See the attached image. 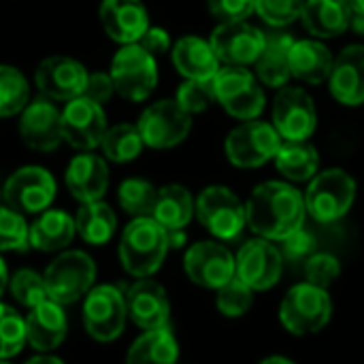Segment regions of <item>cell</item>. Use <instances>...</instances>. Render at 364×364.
Here are the masks:
<instances>
[{"instance_id": "b9f144b4", "label": "cell", "mask_w": 364, "mask_h": 364, "mask_svg": "<svg viewBox=\"0 0 364 364\" xmlns=\"http://www.w3.org/2000/svg\"><path fill=\"white\" fill-rule=\"evenodd\" d=\"M303 6L305 0H256V13L273 28H284L296 21Z\"/></svg>"}, {"instance_id": "ba28073f", "label": "cell", "mask_w": 364, "mask_h": 364, "mask_svg": "<svg viewBox=\"0 0 364 364\" xmlns=\"http://www.w3.org/2000/svg\"><path fill=\"white\" fill-rule=\"evenodd\" d=\"M215 100L237 119H256L264 109V92L245 66L226 64L213 77Z\"/></svg>"}, {"instance_id": "2e32d148", "label": "cell", "mask_w": 364, "mask_h": 364, "mask_svg": "<svg viewBox=\"0 0 364 364\" xmlns=\"http://www.w3.org/2000/svg\"><path fill=\"white\" fill-rule=\"evenodd\" d=\"M273 126L284 141H307L318 126L311 96L303 87H282L273 105Z\"/></svg>"}, {"instance_id": "6da1fadb", "label": "cell", "mask_w": 364, "mask_h": 364, "mask_svg": "<svg viewBox=\"0 0 364 364\" xmlns=\"http://www.w3.org/2000/svg\"><path fill=\"white\" fill-rule=\"evenodd\" d=\"M303 194L286 181L260 183L245 203V222L256 237L282 243L305 226Z\"/></svg>"}, {"instance_id": "f1b7e54d", "label": "cell", "mask_w": 364, "mask_h": 364, "mask_svg": "<svg viewBox=\"0 0 364 364\" xmlns=\"http://www.w3.org/2000/svg\"><path fill=\"white\" fill-rule=\"evenodd\" d=\"M333 55L326 45L314 38L294 41L290 49V73L299 81L318 85L331 77L333 70Z\"/></svg>"}, {"instance_id": "5b68a950", "label": "cell", "mask_w": 364, "mask_h": 364, "mask_svg": "<svg viewBox=\"0 0 364 364\" xmlns=\"http://www.w3.org/2000/svg\"><path fill=\"white\" fill-rule=\"evenodd\" d=\"M49 299L60 305H73L83 299L96 279L94 260L79 250L62 252L43 273Z\"/></svg>"}, {"instance_id": "3957f363", "label": "cell", "mask_w": 364, "mask_h": 364, "mask_svg": "<svg viewBox=\"0 0 364 364\" xmlns=\"http://www.w3.org/2000/svg\"><path fill=\"white\" fill-rule=\"evenodd\" d=\"M333 320L331 292L301 282L292 286L279 303V322L294 337L318 335Z\"/></svg>"}, {"instance_id": "9a60e30c", "label": "cell", "mask_w": 364, "mask_h": 364, "mask_svg": "<svg viewBox=\"0 0 364 364\" xmlns=\"http://www.w3.org/2000/svg\"><path fill=\"white\" fill-rule=\"evenodd\" d=\"M60 122L64 141L79 151L100 147L107 132V115L102 107L85 96L68 100L64 111H60Z\"/></svg>"}, {"instance_id": "60d3db41", "label": "cell", "mask_w": 364, "mask_h": 364, "mask_svg": "<svg viewBox=\"0 0 364 364\" xmlns=\"http://www.w3.org/2000/svg\"><path fill=\"white\" fill-rule=\"evenodd\" d=\"M28 245V224L21 213L0 207V252L23 250Z\"/></svg>"}, {"instance_id": "d6986e66", "label": "cell", "mask_w": 364, "mask_h": 364, "mask_svg": "<svg viewBox=\"0 0 364 364\" xmlns=\"http://www.w3.org/2000/svg\"><path fill=\"white\" fill-rule=\"evenodd\" d=\"M126 309L128 318L143 331H156L162 326H168L171 320V303L166 290L149 279H136L126 290Z\"/></svg>"}, {"instance_id": "cb8c5ba5", "label": "cell", "mask_w": 364, "mask_h": 364, "mask_svg": "<svg viewBox=\"0 0 364 364\" xmlns=\"http://www.w3.org/2000/svg\"><path fill=\"white\" fill-rule=\"evenodd\" d=\"M66 186L79 203L100 200L109 188L107 162L90 151L75 156L66 168Z\"/></svg>"}, {"instance_id": "c3c4849f", "label": "cell", "mask_w": 364, "mask_h": 364, "mask_svg": "<svg viewBox=\"0 0 364 364\" xmlns=\"http://www.w3.org/2000/svg\"><path fill=\"white\" fill-rule=\"evenodd\" d=\"M350 2V9H352V21L354 19H358V21H363V28H364V0H348Z\"/></svg>"}, {"instance_id": "7402d4cb", "label": "cell", "mask_w": 364, "mask_h": 364, "mask_svg": "<svg viewBox=\"0 0 364 364\" xmlns=\"http://www.w3.org/2000/svg\"><path fill=\"white\" fill-rule=\"evenodd\" d=\"M331 94L348 107L364 102V45L346 47L333 62L328 77Z\"/></svg>"}, {"instance_id": "44dd1931", "label": "cell", "mask_w": 364, "mask_h": 364, "mask_svg": "<svg viewBox=\"0 0 364 364\" xmlns=\"http://www.w3.org/2000/svg\"><path fill=\"white\" fill-rule=\"evenodd\" d=\"M98 15L105 32L122 45L139 43L149 28V15L141 0H102Z\"/></svg>"}, {"instance_id": "ac0fdd59", "label": "cell", "mask_w": 364, "mask_h": 364, "mask_svg": "<svg viewBox=\"0 0 364 364\" xmlns=\"http://www.w3.org/2000/svg\"><path fill=\"white\" fill-rule=\"evenodd\" d=\"M87 75L81 62L66 55H51L38 64L34 81L45 98L68 102L83 94Z\"/></svg>"}, {"instance_id": "f546056e", "label": "cell", "mask_w": 364, "mask_h": 364, "mask_svg": "<svg viewBox=\"0 0 364 364\" xmlns=\"http://www.w3.org/2000/svg\"><path fill=\"white\" fill-rule=\"evenodd\" d=\"M179 343L171 326L145 331L128 350L126 364H177Z\"/></svg>"}, {"instance_id": "f35d334b", "label": "cell", "mask_w": 364, "mask_h": 364, "mask_svg": "<svg viewBox=\"0 0 364 364\" xmlns=\"http://www.w3.org/2000/svg\"><path fill=\"white\" fill-rule=\"evenodd\" d=\"M26 343V320L13 307L0 303V358L17 356Z\"/></svg>"}, {"instance_id": "681fc988", "label": "cell", "mask_w": 364, "mask_h": 364, "mask_svg": "<svg viewBox=\"0 0 364 364\" xmlns=\"http://www.w3.org/2000/svg\"><path fill=\"white\" fill-rule=\"evenodd\" d=\"M26 364H64L60 358L51 356V354H38L34 358H30Z\"/></svg>"}, {"instance_id": "d590c367", "label": "cell", "mask_w": 364, "mask_h": 364, "mask_svg": "<svg viewBox=\"0 0 364 364\" xmlns=\"http://www.w3.org/2000/svg\"><path fill=\"white\" fill-rule=\"evenodd\" d=\"M156 196H158V190L154 188V183H149L147 179H139V177H130L122 181L117 190V200L122 209L130 213L132 218H151Z\"/></svg>"}, {"instance_id": "74e56055", "label": "cell", "mask_w": 364, "mask_h": 364, "mask_svg": "<svg viewBox=\"0 0 364 364\" xmlns=\"http://www.w3.org/2000/svg\"><path fill=\"white\" fill-rule=\"evenodd\" d=\"M9 290H11L13 299L28 309L49 301V292H47L43 275L32 269H19L9 279Z\"/></svg>"}, {"instance_id": "bcb514c9", "label": "cell", "mask_w": 364, "mask_h": 364, "mask_svg": "<svg viewBox=\"0 0 364 364\" xmlns=\"http://www.w3.org/2000/svg\"><path fill=\"white\" fill-rule=\"evenodd\" d=\"M115 87H113V81H111V75H105V73H92L87 75V81H85V90L81 96L94 100L96 105H105L111 96H113Z\"/></svg>"}, {"instance_id": "836d02e7", "label": "cell", "mask_w": 364, "mask_h": 364, "mask_svg": "<svg viewBox=\"0 0 364 364\" xmlns=\"http://www.w3.org/2000/svg\"><path fill=\"white\" fill-rule=\"evenodd\" d=\"M100 147H102V154L107 160L122 164V162H130V160L139 158L145 143H143V136L136 126L117 124V126L107 128Z\"/></svg>"}, {"instance_id": "1f68e13d", "label": "cell", "mask_w": 364, "mask_h": 364, "mask_svg": "<svg viewBox=\"0 0 364 364\" xmlns=\"http://www.w3.org/2000/svg\"><path fill=\"white\" fill-rule=\"evenodd\" d=\"M277 171L290 181H309L318 175L320 156L318 149L307 141H286L275 154Z\"/></svg>"}, {"instance_id": "f6af8a7d", "label": "cell", "mask_w": 364, "mask_h": 364, "mask_svg": "<svg viewBox=\"0 0 364 364\" xmlns=\"http://www.w3.org/2000/svg\"><path fill=\"white\" fill-rule=\"evenodd\" d=\"M213 17L224 21H245L256 11V0H209Z\"/></svg>"}, {"instance_id": "7bdbcfd3", "label": "cell", "mask_w": 364, "mask_h": 364, "mask_svg": "<svg viewBox=\"0 0 364 364\" xmlns=\"http://www.w3.org/2000/svg\"><path fill=\"white\" fill-rule=\"evenodd\" d=\"M211 81H190V79H186V83H181V87L177 90V98H175L177 105L188 115L203 113L205 109H209V105L215 100Z\"/></svg>"}, {"instance_id": "ee69618b", "label": "cell", "mask_w": 364, "mask_h": 364, "mask_svg": "<svg viewBox=\"0 0 364 364\" xmlns=\"http://www.w3.org/2000/svg\"><path fill=\"white\" fill-rule=\"evenodd\" d=\"M311 254H316V237L305 226L282 241V256L288 260H294V262L303 260L305 262Z\"/></svg>"}, {"instance_id": "db71d44e", "label": "cell", "mask_w": 364, "mask_h": 364, "mask_svg": "<svg viewBox=\"0 0 364 364\" xmlns=\"http://www.w3.org/2000/svg\"><path fill=\"white\" fill-rule=\"evenodd\" d=\"M0 196H2V190H0Z\"/></svg>"}, {"instance_id": "484cf974", "label": "cell", "mask_w": 364, "mask_h": 364, "mask_svg": "<svg viewBox=\"0 0 364 364\" xmlns=\"http://www.w3.org/2000/svg\"><path fill=\"white\" fill-rule=\"evenodd\" d=\"M173 64L190 81H211L220 70L211 43L198 36H183L173 45Z\"/></svg>"}, {"instance_id": "30bf717a", "label": "cell", "mask_w": 364, "mask_h": 364, "mask_svg": "<svg viewBox=\"0 0 364 364\" xmlns=\"http://www.w3.org/2000/svg\"><path fill=\"white\" fill-rule=\"evenodd\" d=\"M284 275L282 250L262 237L250 239L235 254V277L254 292H267L279 284Z\"/></svg>"}, {"instance_id": "52a82bcc", "label": "cell", "mask_w": 364, "mask_h": 364, "mask_svg": "<svg viewBox=\"0 0 364 364\" xmlns=\"http://www.w3.org/2000/svg\"><path fill=\"white\" fill-rule=\"evenodd\" d=\"M111 81L115 92L132 102L149 98L158 83L156 58L147 53L141 45H124L111 60Z\"/></svg>"}, {"instance_id": "d4e9b609", "label": "cell", "mask_w": 364, "mask_h": 364, "mask_svg": "<svg viewBox=\"0 0 364 364\" xmlns=\"http://www.w3.org/2000/svg\"><path fill=\"white\" fill-rule=\"evenodd\" d=\"M294 45V38L282 30H269L264 32V47L258 55L256 75L258 79L269 87H284L290 79V49Z\"/></svg>"}, {"instance_id": "7dc6e473", "label": "cell", "mask_w": 364, "mask_h": 364, "mask_svg": "<svg viewBox=\"0 0 364 364\" xmlns=\"http://www.w3.org/2000/svg\"><path fill=\"white\" fill-rule=\"evenodd\" d=\"M136 45H141L147 53H151V55L156 58V55L168 51V47H171V36H168V32H166L164 28L149 26L147 32L141 36V41H139Z\"/></svg>"}, {"instance_id": "9c48e42d", "label": "cell", "mask_w": 364, "mask_h": 364, "mask_svg": "<svg viewBox=\"0 0 364 364\" xmlns=\"http://www.w3.org/2000/svg\"><path fill=\"white\" fill-rule=\"evenodd\" d=\"M128 309L126 296L119 288L102 284L85 294L83 303V324L92 339L100 343L115 341L126 326Z\"/></svg>"}, {"instance_id": "4316f807", "label": "cell", "mask_w": 364, "mask_h": 364, "mask_svg": "<svg viewBox=\"0 0 364 364\" xmlns=\"http://www.w3.org/2000/svg\"><path fill=\"white\" fill-rule=\"evenodd\" d=\"M352 9L348 0H305L301 19L305 28L318 38H333L343 34L352 23Z\"/></svg>"}, {"instance_id": "7c38bea8", "label": "cell", "mask_w": 364, "mask_h": 364, "mask_svg": "<svg viewBox=\"0 0 364 364\" xmlns=\"http://www.w3.org/2000/svg\"><path fill=\"white\" fill-rule=\"evenodd\" d=\"M2 198L6 207L26 215L43 213L55 198V179L43 166L17 168L2 186Z\"/></svg>"}, {"instance_id": "ffe728a7", "label": "cell", "mask_w": 364, "mask_h": 364, "mask_svg": "<svg viewBox=\"0 0 364 364\" xmlns=\"http://www.w3.org/2000/svg\"><path fill=\"white\" fill-rule=\"evenodd\" d=\"M19 134L30 149L36 151H53L64 141L60 111L49 98H36L28 102L21 111Z\"/></svg>"}, {"instance_id": "83f0119b", "label": "cell", "mask_w": 364, "mask_h": 364, "mask_svg": "<svg viewBox=\"0 0 364 364\" xmlns=\"http://www.w3.org/2000/svg\"><path fill=\"white\" fill-rule=\"evenodd\" d=\"M75 220L60 209H47L28 226V245L38 252H62L75 239Z\"/></svg>"}, {"instance_id": "ab89813d", "label": "cell", "mask_w": 364, "mask_h": 364, "mask_svg": "<svg viewBox=\"0 0 364 364\" xmlns=\"http://www.w3.org/2000/svg\"><path fill=\"white\" fill-rule=\"evenodd\" d=\"M303 264L305 282L318 288L331 290V286L341 277V260L328 252H316Z\"/></svg>"}, {"instance_id": "e575fe53", "label": "cell", "mask_w": 364, "mask_h": 364, "mask_svg": "<svg viewBox=\"0 0 364 364\" xmlns=\"http://www.w3.org/2000/svg\"><path fill=\"white\" fill-rule=\"evenodd\" d=\"M30 102V85L21 70L0 64V117H11L23 111Z\"/></svg>"}, {"instance_id": "8fae6325", "label": "cell", "mask_w": 364, "mask_h": 364, "mask_svg": "<svg viewBox=\"0 0 364 364\" xmlns=\"http://www.w3.org/2000/svg\"><path fill=\"white\" fill-rule=\"evenodd\" d=\"M282 145V136L275 126L258 119H250L237 126L226 136V158L239 168H258L275 158Z\"/></svg>"}, {"instance_id": "e0dca14e", "label": "cell", "mask_w": 364, "mask_h": 364, "mask_svg": "<svg viewBox=\"0 0 364 364\" xmlns=\"http://www.w3.org/2000/svg\"><path fill=\"white\" fill-rule=\"evenodd\" d=\"M220 62L230 66L254 64L264 47V32L245 21H224L209 38Z\"/></svg>"}, {"instance_id": "f907efd6", "label": "cell", "mask_w": 364, "mask_h": 364, "mask_svg": "<svg viewBox=\"0 0 364 364\" xmlns=\"http://www.w3.org/2000/svg\"><path fill=\"white\" fill-rule=\"evenodd\" d=\"M6 284H9V271H6L4 260L0 258V296H2V292H4V288H6Z\"/></svg>"}, {"instance_id": "8d00e7d4", "label": "cell", "mask_w": 364, "mask_h": 364, "mask_svg": "<svg viewBox=\"0 0 364 364\" xmlns=\"http://www.w3.org/2000/svg\"><path fill=\"white\" fill-rule=\"evenodd\" d=\"M254 290L245 286L239 277H232L228 284L215 290V307L224 318H243L254 305Z\"/></svg>"}, {"instance_id": "816d5d0a", "label": "cell", "mask_w": 364, "mask_h": 364, "mask_svg": "<svg viewBox=\"0 0 364 364\" xmlns=\"http://www.w3.org/2000/svg\"><path fill=\"white\" fill-rule=\"evenodd\" d=\"M258 364H296L294 360H290L288 356H269V358H264L262 363Z\"/></svg>"}, {"instance_id": "8992f818", "label": "cell", "mask_w": 364, "mask_h": 364, "mask_svg": "<svg viewBox=\"0 0 364 364\" xmlns=\"http://www.w3.org/2000/svg\"><path fill=\"white\" fill-rule=\"evenodd\" d=\"M194 213L198 222L220 241H235L247 226L245 205L224 186L205 188L194 200Z\"/></svg>"}, {"instance_id": "7a4b0ae2", "label": "cell", "mask_w": 364, "mask_h": 364, "mask_svg": "<svg viewBox=\"0 0 364 364\" xmlns=\"http://www.w3.org/2000/svg\"><path fill=\"white\" fill-rule=\"evenodd\" d=\"M168 232L154 218H134L122 232L119 260L136 279L151 277L168 254Z\"/></svg>"}, {"instance_id": "603a6c76", "label": "cell", "mask_w": 364, "mask_h": 364, "mask_svg": "<svg viewBox=\"0 0 364 364\" xmlns=\"http://www.w3.org/2000/svg\"><path fill=\"white\" fill-rule=\"evenodd\" d=\"M68 333L64 305L45 301L30 309L26 318V341L41 354H47L62 346Z\"/></svg>"}, {"instance_id": "4dcf8cb0", "label": "cell", "mask_w": 364, "mask_h": 364, "mask_svg": "<svg viewBox=\"0 0 364 364\" xmlns=\"http://www.w3.org/2000/svg\"><path fill=\"white\" fill-rule=\"evenodd\" d=\"M151 218L164 230H183L194 218V198L183 186H164L158 190Z\"/></svg>"}, {"instance_id": "5bb4252c", "label": "cell", "mask_w": 364, "mask_h": 364, "mask_svg": "<svg viewBox=\"0 0 364 364\" xmlns=\"http://www.w3.org/2000/svg\"><path fill=\"white\" fill-rule=\"evenodd\" d=\"M183 271L192 284L218 290L235 277V254L220 241H198L186 252Z\"/></svg>"}, {"instance_id": "f5cc1de1", "label": "cell", "mask_w": 364, "mask_h": 364, "mask_svg": "<svg viewBox=\"0 0 364 364\" xmlns=\"http://www.w3.org/2000/svg\"><path fill=\"white\" fill-rule=\"evenodd\" d=\"M0 364H9V363H6V360H2V358H0Z\"/></svg>"}, {"instance_id": "277c9868", "label": "cell", "mask_w": 364, "mask_h": 364, "mask_svg": "<svg viewBox=\"0 0 364 364\" xmlns=\"http://www.w3.org/2000/svg\"><path fill=\"white\" fill-rule=\"evenodd\" d=\"M307 215L320 224L341 220L356 200V181L343 168H328L318 173L303 194Z\"/></svg>"}, {"instance_id": "d6a6232c", "label": "cell", "mask_w": 364, "mask_h": 364, "mask_svg": "<svg viewBox=\"0 0 364 364\" xmlns=\"http://www.w3.org/2000/svg\"><path fill=\"white\" fill-rule=\"evenodd\" d=\"M75 230L85 243L102 245V243L111 241V237L117 230L115 211L102 200L81 203L77 218H75Z\"/></svg>"}, {"instance_id": "4fadbf2b", "label": "cell", "mask_w": 364, "mask_h": 364, "mask_svg": "<svg viewBox=\"0 0 364 364\" xmlns=\"http://www.w3.org/2000/svg\"><path fill=\"white\" fill-rule=\"evenodd\" d=\"M136 128L147 147L168 149L186 141L192 128V117L177 105V100H160L141 113Z\"/></svg>"}]
</instances>
